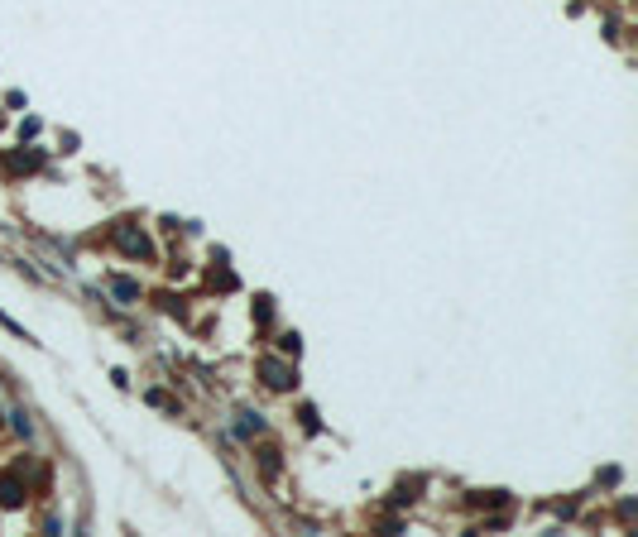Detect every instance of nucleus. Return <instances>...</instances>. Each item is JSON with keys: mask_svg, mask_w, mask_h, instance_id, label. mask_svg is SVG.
I'll use <instances>...</instances> for the list:
<instances>
[{"mask_svg": "<svg viewBox=\"0 0 638 537\" xmlns=\"http://www.w3.org/2000/svg\"><path fill=\"white\" fill-rule=\"evenodd\" d=\"M115 245H120L125 254H149V240H144L139 230H115Z\"/></svg>", "mask_w": 638, "mask_h": 537, "instance_id": "nucleus-1", "label": "nucleus"}, {"mask_svg": "<svg viewBox=\"0 0 638 537\" xmlns=\"http://www.w3.org/2000/svg\"><path fill=\"white\" fill-rule=\"evenodd\" d=\"M19 499H24V489H19V480H14V475H0V504H5V509H14Z\"/></svg>", "mask_w": 638, "mask_h": 537, "instance_id": "nucleus-2", "label": "nucleus"}, {"mask_svg": "<svg viewBox=\"0 0 638 537\" xmlns=\"http://www.w3.org/2000/svg\"><path fill=\"white\" fill-rule=\"evenodd\" d=\"M264 374H269V384H274V389H288V384H293V379H288V369H283L279 360H264Z\"/></svg>", "mask_w": 638, "mask_h": 537, "instance_id": "nucleus-3", "label": "nucleus"}, {"mask_svg": "<svg viewBox=\"0 0 638 537\" xmlns=\"http://www.w3.org/2000/svg\"><path fill=\"white\" fill-rule=\"evenodd\" d=\"M134 293H139V288H134V283H130V278H115V298H125V303H130V298H134Z\"/></svg>", "mask_w": 638, "mask_h": 537, "instance_id": "nucleus-4", "label": "nucleus"}]
</instances>
